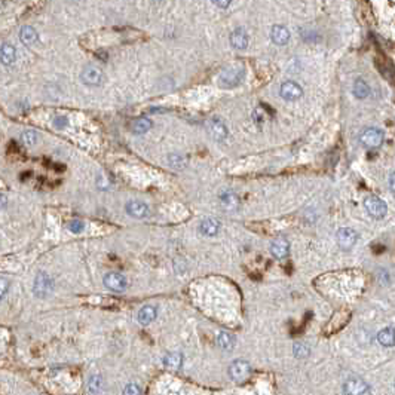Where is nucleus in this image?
Instances as JSON below:
<instances>
[{
  "mask_svg": "<svg viewBox=\"0 0 395 395\" xmlns=\"http://www.w3.org/2000/svg\"><path fill=\"white\" fill-rule=\"evenodd\" d=\"M367 391H368V385L359 377H351L343 385L345 395H364Z\"/></svg>",
  "mask_w": 395,
  "mask_h": 395,
  "instance_id": "8",
  "label": "nucleus"
},
{
  "mask_svg": "<svg viewBox=\"0 0 395 395\" xmlns=\"http://www.w3.org/2000/svg\"><path fill=\"white\" fill-rule=\"evenodd\" d=\"M6 205H8V198H6L5 195H2V193H0V211H2V210H5V208H6Z\"/></svg>",
  "mask_w": 395,
  "mask_h": 395,
  "instance_id": "34",
  "label": "nucleus"
},
{
  "mask_svg": "<svg viewBox=\"0 0 395 395\" xmlns=\"http://www.w3.org/2000/svg\"><path fill=\"white\" fill-rule=\"evenodd\" d=\"M230 43L233 48L236 49H244L248 45V35L244 29H236L232 35H230Z\"/></svg>",
  "mask_w": 395,
  "mask_h": 395,
  "instance_id": "16",
  "label": "nucleus"
},
{
  "mask_svg": "<svg viewBox=\"0 0 395 395\" xmlns=\"http://www.w3.org/2000/svg\"><path fill=\"white\" fill-rule=\"evenodd\" d=\"M220 201H221V207H223L226 211H235V210H238V207H239V198H238L233 192H230V190L223 192V193L220 195Z\"/></svg>",
  "mask_w": 395,
  "mask_h": 395,
  "instance_id": "15",
  "label": "nucleus"
},
{
  "mask_svg": "<svg viewBox=\"0 0 395 395\" xmlns=\"http://www.w3.org/2000/svg\"><path fill=\"white\" fill-rule=\"evenodd\" d=\"M358 241V235L354 229L343 227L337 232V244L342 250H351Z\"/></svg>",
  "mask_w": 395,
  "mask_h": 395,
  "instance_id": "7",
  "label": "nucleus"
},
{
  "mask_svg": "<svg viewBox=\"0 0 395 395\" xmlns=\"http://www.w3.org/2000/svg\"><path fill=\"white\" fill-rule=\"evenodd\" d=\"M170 164H171L174 168H184V165H186V158H183L181 155L174 153V155L170 156Z\"/></svg>",
  "mask_w": 395,
  "mask_h": 395,
  "instance_id": "28",
  "label": "nucleus"
},
{
  "mask_svg": "<svg viewBox=\"0 0 395 395\" xmlns=\"http://www.w3.org/2000/svg\"><path fill=\"white\" fill-rule=\"evenodd\" d=\"M217 343L221 349L224 351H230L233 349L235 346V336L230 334V333H226V331H221L218 336H217Z\"/></svg>",
  "mask_w": 395,
  "mask_h": 395,
  "instance_id": "19",
  "label": "nucleus"
},
{
  "mask_svg": "<svg viewBox=\"0 0 395 395\" xmlns=\"http://www.w3.org/2000/svg\"><path fill=\"white\" fill-rule=\"evenodd\" d=\"M69 229L72 230L73 233H80L83 230V223L79 221V220H73L69 223Z\"/></svg>",
  "mask_w": 395,
  "mask_h": 395,
  "instance_id": "31",
  "label": "nucleus"
},
{
  "mask_svg": "<svg viewBox=\"0 0 395 395\" xmlns=\"http://www.w3.org/2000/svg\"><path fill=\"white\" fill-rule=\"evenodd\" d=\"M123 395H142V389L136 383H128L123 389Z\"/></svg>",
  "mask_w": 395,
  "mask_h": 395,
  "instance_id": "30",
  "label": "nucleus"
},
{
  "mask_svg": "<svg viewBox=\"0 0 395 395\" xmlns=\"http://www.w3.org/2000/svg\"><path fill=\"white\" fill-rule=\"evenodd\" d=\"M101 388V377L100 376H92L89 379V383H88V389L92 392V394H97Z\"/></svg>",
  "mask_w": 395,
  "mask_h": 395,
  "instance_id": "27",
  "label": "nucleus"
},
{
  "mask_svg": "<svg viewBox=\"0 0 395 395\" xmlns=\"http://www.w3.org/2000/svg\"><path fill=\"white\" fill-rule=\"evenodd\" d=\"M80 79L85 85L88 86H98L103 83L104 80V74L103 72L95 67V66H86L83 70H82V74H80Z\"/></svg>",
  "mask_w": 395,
  "mask_h": 395,
  "instance_id": "6",
  "label": "nucleus"
},
{
  "mask_svg": "<svg viewBox=\"0 0 395 395\" xmlns=\"http://www.w3.org/2000/svg\"><path fill=\"white\" fill-rule=\"evenodd\" d=\"M214 5L221 6V8H226V6H229V2H226V3H223V2H214Z\"/></svg>",
  "mask_w": 395,
  "mask_h": 395,
  "instance_id": "35",
  "label": "nucleus"
},
{
  "mask_svg": "<svg viewBox=\"0 0 395 395\" xmlns=\"http://www.w3.org/2000/svg\"><path fill=\"white\" fill-rule=\"evenodd\" d=\"M368 94H370L368 85H367L362 79H358V80L354 83V95H355L357 98H365Z\"/></svg>",
  "mask_w": 395,
  "mask_h": 395,
  "instance_id": "25",
  "label": "nucleus"
},
{
  "mask_svg": "<svg viewBox=\"0 0 395 395\" xmlns=\"http://www.w3.org/2000/svg\"><path fill=\"white\" fill-rule=\"evenodd\" d=\"M126 213L131 217H136V218H144V217L149 216L150 210H149V207H147L144 202H140V201H129V202L126 204Z\"/></svg>",
  "mask_w": 395,
  "mask_h": 395,
  "instance_id": "12",
  "label": "nucleus"
},
{
  "mask_svg": "<svg viewBox=\"0 0 395 395\" xmlns=\"http://www.w3.org/2000/svg\"><path fill=\"white\" fill-rule=\"evenodd\" d=\"M377 340L383 346H394V328L386 327V328L380 330L377 334Z\"/></svg>",
  "mask_w": 395,
  "mask_h": 395,
  "instance_id": "21",
  "label": "nucleus"
},
{
  "mask_svg": "<svg viewBox=\"0 0 395 395\" xmlns=\"http://www.w3.org/2000/svg\"><path fill=\"white\" fill-rule=\"evenodd\" d=\"M52 290H54V281H52V278H51L48 274H45V272L37 274L36 280H35V287H33L35 296L43 299V297L49 296V294L52 293Z\"/></svg>",
  "mask_w": 395,
  "mask_h": 395,
  "instance_id": "3",
  "label": "nucleus"
},
{
  "mask_svg": "<svg viewBox=\"0 0 395 395\" xmlns=\"http://www.w3.org/2000/svg\"><path fill=\"white\" fill-rule=\"evenodd\" d=\"M54 123H55L57 128H64V126L67 125V119H66V117H57Z\"/></svg>",
  "mask_w": 395,
  "mask_h": 395,
  "instance_id": "33",
  "label": "nucleus"
},
{
  "mask_svg": "<svg viewBox=\"0 0 395 395\" xmlns=\"http://www.w3.org/2000/svg\"><path fill=\"white\" fill-rule=\"evenodd\" d=\"M21 139H23V142L27 144V146H33V144H36L37 142V133L36 131H32V129L24 131L23 136H21Z\"/></svg>",
  "mask_w": 395,
  "mask_h": 395,
  "instance_id": "26",
  "label": "nucleus"
},
{
  "mask_svg": "<svg viewBox=\"0 0 395 395\" xmlns=\"http://www.w3.org/2000/svg\"><path fill=\"white\" fill-rule=\"evenodd\" d=\"M208 133L213 140L221 142L227 137V128L220 120H210L208 122Z\"/></svg>",
  "mask_w": 395,
  "mask_h": 395,
  "instance_id": "14",
  "label": "nucleus"
},
{
  "mask_svg": "<svg viewBox=\"0 0 395 395\" xmlns=\"http://www.w3.org/2000/svg\"><path fill=\"white\" fill-rule=\"evenodd\" d=\"M17 60V49L14 45L11 43H3L0 46V63L5 66H11L14 64Z\"/></svg>",
  "mask_w": 395,
  "mask_h": 395,
  "instance_id": "13",
  "label": "nucleus"
},
{
  "mask_svg": "<svg viewBox=\"0 0 395 395\" xmlns=\"http://www.w3.org/2000/svg\"><path fill=\"white\" fill-rule=\"evenodd\" d=\"M250 373H251V367H250V364H248L247 361H244V359H236V361H233V362L230 364V367H229V374H230V377H232L233 380H236V382L245 380V379L250 376Z\"/></svg>",
  "mask_w": 395,
  "mask_h": 395,
  "instance_id": "5",
  "label": "nucleus"
},
{
  "mask_svg": "<svg viewBox=\"0 0 395 395\" xmlns=\"http://www.w3.org/2000/svg\"><path fill=\"white\" fill-rule=\"evenodd\" d=\"M364 207L367 210V213L374 218H383L388 213V207L386 204L379 198V196H368L364 201Z\"/></svg>",
  "mask_w": 395,
  "mask_h": 395,
  "instance_id": "2",
  "label": "nucleus"
},
{
  "mask_svg": "<svg viewBox=\"0 0 395 395\" xmlns=\"http://www.w3.org/2000/svg\"><path fill=\"white\" fill-rule=\"evenodd\" d=\"M271 37L277 45H286L290 40V32L284 26H275L271 32Z\"/></svg>",
  "mask_w": 395,
  "mask_h": 395,
  "instance_id": "18",
  "label": "nucleus"
},
{
  "mask_svg": "<svg viewBox=\"0 0 395 395\" xmlns=\"http://www.w3.org/2000/svg\"><path fill=\"white\" fill-rule=\"evenodd\" d=\"M104 286L114 293H122L126 288V278L117 272H110L104 277Z\"/></svg>",
  "mask_w": 395,
  "mask_h": 395,
  "instance_id": "10",
  "label": "nucleus"
},
{
  "mask_svg": "<svg viewBox=\"0 0 395 395\" xmlns=\"http://www.w3.org/2000/svg\"><path fill=\"white\" fill-rule=\"evenodd\" d=\"M150 128H152V120L147 119V117H139V119H136L134 123H133V131H134L136 134H144V133H147Z\"/></svg>",
  "mask_w": 395,
  "mask_h": 395,
  "instance_id": "24",
  "label": "nucleus"
},
{
  "mask_svg": "<svg viewBox=\"0 0 395 395\" xmlns=\"http://www.w3.org/2000/svg\"><path fill=\"white\" fill-rule=\"evenodd\" d=\"M244 79V69L241 67H232V69H226L220 73L218 76V83L223 88H233L238 86Z\"/></svg>",
  "mask_w": 395,
  "mask_h": 395,
  "instance_id": "1",
  "label": "nucleus"
},
{
  "mask_svg": "<svg viewBox=\"0 0 395 395\" xmlns=\"http://www.w3.org/2000/svg\"><path fill=\"white\" fill-rule=\"evenodd\" d=\"M308 354H309V349H308L306 345H302V343H296L294 345V355L297 358H305Z\"/></svg>",
  "mask_w": 395,
  "mask_h": 395,
  "instance_id": "29",
  "label": "nucleus"
},
{
  "mask_svg": "<svg viewBox=\"0 0 395 395\" xmlns=\"http://www.w3.org/2000/svg\"><path fill=\"white\" fill-rule=\"evenodd\" d=\"M9 290V281L5 280V278H0V300L5 297V294L8 293Z\"/></svg>",
  "mask_w": 395,
  "mask_h": 395,
  "instance_id": "32",
  "label": "nucleus"
},
{
  "mask_svg": "<svg viewBox=\"0 0 395 395\" xmlns=\"http://www.w3.org/2000/svg\"><path fill=\"white\" fill-rule=\"evenodd\" d=\"M271 252L275 258L281 260V258H286L288 254H290V242H288L286 238H277L272 245H271Z\"/></svg>",
  "mask_w": 395,
  "mask_h": 395,
  "instance_id": "11",
  "label": "nucleus"
},
{
  "mask_svg": "<svg viewBox=\"0 0 395 395\" xmlns=\"http://www.w3.org/2000/svg\"><path fill=\"white\" fill-rule=\"evenodd\" d=\"M156 318V309L153 306H143L139 312V321L143 325L150 324Z\"/></svg>",
  "mask_w": 395,
  "mask_h": 395,
  "instance_id": "22",
  "label": "nucleus"
},
{
  "mask_svg": "<svg viewBox=\"0 0 395 395\" xmlns=\"http://www.w3.org/2000/svg\"><path fill=\"white\" fill-rule=\"evenodd\" d=\"M389 184H391V190L394 192V173H392L391 177H389Z\"/></svg>",
  "mask_w": 395,
  "mask_h": 395,
  "instance_id": "36",
  "label": "nucleus"
},
{
  "mask_svg": "<svg viewBox=\"0 0 395 395\" xmlns=\"http://www.w3.org/2000/svg\"><path fill=\"white\" fill-rule=\"evenodd\" d=\"M164 364L167 368H171V370H179L183 364V357L179 352H171L168 354L165 358H164Z\"/></svg>",
  "mask_w": 395,
  "mask_h": 395,
  "instance_id": "23",
  "label": "nucleus"
},
{
  "mask_svg": "<svg viewBox=\"0 0 395 395\" xmlns=\"http://www.w3.org/2000/svg\"><path fill=\"white\" fill-rule=\"evenodd\" d=\"M20 39H21V42L24 45L30 46V45H33V43L37 42V32L30 26H24L21 29V32H20Z\"/></svg>",
  "mask_w": 395,
  "mask_h": 395,
  "instance_id": "20",
  "label": "nucleus"
},
{
  "mask_svg": "<svg viewBox=\"0 0 395 395\" xmlns=\"http://www.w3.org/2000/svg\"><path fill=\"white\" fill-rule=\"evenodd\" d=\"M218 229H220V223L217 221L216 218H211V217H210V218H205V220L201 223V226H199L201 233L205 235V236H214V235H217Z\"/></svg>",
  "mask_w": 395,
  "mask_h": 395,
  "instance_id": "17",
  "label": "nucleus"
},
{
  "mask_svg": "<svg viewBox=\"0 0 395 395\" xmlns=\"http://www.w3.org/2000/svg\"><path fill=\"white\" fill-rule=\"evenodd\" d=\"M383 139H385V134L379 128H365L361 133V137H359L361 143L364 144L365 147H370V149L379 147L380 144L383 143Z\"/></svg>",
  "mask_w": 395,
  "mask_h": 395,
  "instance_id": "4",
  "label": "nucleus"
},
{
  "mask_svg": "<svg viewBox=\"0 0 395 395\" xmlns=\"http://www.w3.org/2000/svg\"><path fill=\"white\" fill-rule=\"evenodd\" d=\"M280 94H281V97H283L284 100H287V101H296V100H299V98L302 97L303 89L300 88L299 83L290 80V82H284V83L281 85Z\"/></svg>",
  "mask_w": 395,
  "mask_h": 395,
  "instance_id": "9",
  "label": "nucleus"
}]
</instances>
